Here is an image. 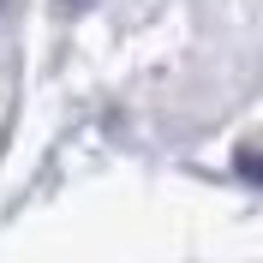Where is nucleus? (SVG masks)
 I'll list each match as a JSON object with an SVG mask.
<instances>
[{
	"instance_id": "1",
	"label": "nucleus",
	"mask_w": 263,
	"mask_h": 263,
	"mask_svg": "<svg viewBox=\"0 0 263 263\" xmlns=\"http://www.w3.org/2000/svg\"><path fill=\"white\" fill-rule=\"evenodd\" d=\"M233 167H239V180H263V167H257V149H251V144H239Z\"/></svg>"
},
{
	"instance_id": "2",
	"label": "nucleus",
	"mask_w": 263,
	"mask_h": 263,
	"mask_svg": "<svg viewBox=\"0 0 263 263\" xmlns=\"http://www.w3.org/2000/svg\"><path fill=\"white\" fill-rule=\"evenodd\" d=\"M60 6H90V0H60Z\"/></svg>"
}]
</instances>
